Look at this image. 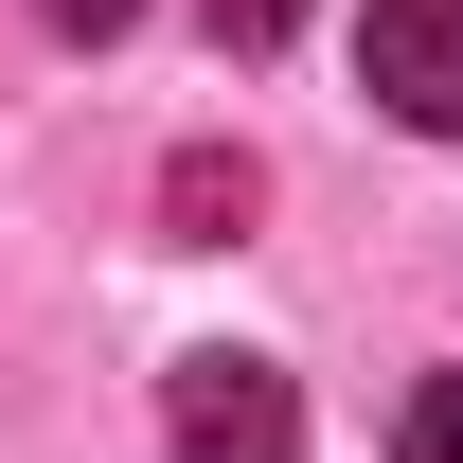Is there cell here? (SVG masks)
Here are the masks:
<instances>
[{"label":"cell","mask_w":463,"mask_h":463,"mask_svg":"<svg viewBox=\"0 0 463 463\" xmlns=\"http://www.w3.org/2000/svg\"><path fill=\"white\" fill-rule=\"evenodd\" d=\"M161 446L178 463H303V392H286V374H268V356H178V374H161Z\"/></svg>","instance_id":"cell-1"},{"label":"cell","mask_w":463,"mask_h":463,"mask_svg":"<svg viewBox=\"0 0 463 463\" xmlns=\"http://www.w3.org/2000/svg\"><path fill=\"white\" fill-rule=\"evenodd\" d=\"M356 71H374V108L463 143V0H356Z\"/></svg>","instance_id":"cell-2"},{"label":"cell","mask_w":463,"mask_h":463,"mask_svg":"<svg viewBox=\"0 0 463 463\" xmlns=\"http://www.w3.org/2000/svg\"><path fill=\"white\" fill-rule=\"evenodd\" d=\"M250 196H268V178H250V143H178V178H161L178 250H232V232H250Z\"/></svg>","instance_id":"cell-3"},{"label":"cell","mask_w":463,"mask_h":463,"mask_svg":"<svg viewBox=\"0 0 463 463\" xmlns=\"http://www.w3.org/2000/svg\"><path fill=\"white\" fill-rule=\"evenodd\" d=\"M392 463H463V374H428V392H410V428H392Z\"/></svg>","instance_id":"cell-4"},{"label":"cell","mask_w":463,"mask_h":463,"mask_svg":"<svg viewBox=\"0 0 463 463\" xmlns=\"http://www.w3.org/2000/svg\"><path fill=\"white\" fill-rule=\"evenodd\" d=\"M196 18H214V54H286L303 36V0H196Z\"/></svg>","instance_id":"cell-5"},{"label":"cell","mask_w":463,"mask_h":463,"mask_svg":"<svg viewBox=\"0 0 463 463\" xmlns=\"http://www.w3.org/2000/svg\"><path fill=\"white\" fill-rule=\"evenodd\" d=\"M36 18H54V36H125L143 0H36Z\"/></svg>","instance_id":"cell-6"}]
</instances>
